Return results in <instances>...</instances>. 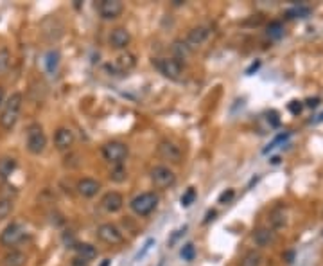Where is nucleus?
I'll return each instance as SVG.
<instances>
[{
	"mask_svg": "<svg viewBox=\"0 0 323 266\" xmlns=\"http://www.w3.org/2000/svg\"><path fill=\"white\" fill-rule=\"evenodd\" d=\"M22 107H24V96L20 92H14L9 96V99L4 104V110L0 114V126H2L6 132H11V130L16 126L18 119H20L22 114Z\"/></svg>",
	"mask_w": 323,
	"mask_h": 266,
	"instance_id": "obj_1",
	"label": "nucleus"
},
{
	"mask_svg": "<svg viewBox=\"0 0 323 266\" xmlns=\"http://www.w3.org/2000/svg\"><path fill=\"white\" fill-rule=\"evenodd\" d=\"M158 207V194L153 191H146L137 194L135 198L129 202V209L133 210V214L140 218H146L153 212L155 209Z\"/></svg>",
	"mask_w": 323,
	"mask_h": 266,
	"instance_id": "obj_2",
	"label": "nucleus"
},
{
	"mask_svg": "<svg viewBox=\"0 0 323 266\" xmlns=\"http://www.w3.org/2000/svg\"><path fill=\"white\" fill-rule=\"evenodd\" d=\"M25 148L31 155H42L47 148V135L43 132L42 125L32 122L27 128V138H25Z\"/></svg>",
	"mask_w": 323,
	"mask_h": 266,
	"instance_id": "obj_3",
	"label": "nucleus"
},
{
	"mask_svg": "<svg viewBox=\"0 0 323 266\" xmlns=\"http://www.w3.org/2000/svg\"><path fill=\"white\" fill-rule=\"evenodd\" d=\"M129 155L128 144L121 140H110L103 146V156L111 166H124V160Z\"/></svg>",
	"mask_w": 323,
	"mask_h": 266,
	"instance_id": "obj_4",
	"label": "nucleus"
},
{
	"mask_svg": "<svg viewBox=\"0 0 323 266\" xmlns=\"http://www.w3.org/2000/svg\"><path fill=\"white\" fill-rule=\"evenodd\" d=\"M153 65L158 68V72L163 78L170 79V81H178L183 74V65L174 58H162V60H155Z\"/></svg>",
	"mask_w": 323,
	"mask_h": 266,
	"instance_id": "obj_5",
	"label": "nucleus"
},
{
	"mask_svg": "<svg viewBox=\"0 0 323 266\" xmlns=\"http://www.w3.org/2000/svg\"><path fill=\"white\" fill-rule=\"evenodd\" d=\"M151 182L157 189H170L176 184V174L167 166H155L151 169Z\"/></svg>",
	"mask_w": 323,
	"mask_h": 266,
	"instance_id": "obj_6",
	"label": "nucleus"
},
{
	"mask_svg": "<svg viewBox=\"0 0 323 266\" xmlns=\"http://www.w3.org/2000/svg\"><path fill=\"white\" fill-rule=\"evenodd\" d=\"M135 67H137V58L131 52H122L115 58L113 63L106 65V70L113 72V76H124L129 74Z\"/></svg>",
	"mask_w": 323,
	"mask_h": 266,
	"instance_id": "obj_7",
	"label": "nucleus"
},
{
	"mask_svg": "<svg viewBox=\"0 0 323 266\" xmlns=\"http://www.w3.org/2000/svg\"><path fill=\"white\" fill-rule=\"evenodd\" d=\"M25 238V227L22 223H11L0 234V245L11 249V246H16L22 239Z\"/></svg>",
	"mask_w": 323,
	"mask_h": 266,
	"instance_id": "obj_8",
	"label": "nucleus"
},
{
	"mask_svg": "<svg viewBox=\"0 0 323 266\" xmlns=\"http://www.w3.org/2000/svg\"><path fill=\"white\" fill-rule=\"evenodd\" d=\"M97 238L101 239L103 243H106V245H122L124 243V234H122V230L117 227V225L113 223H103L99 225V228H97Z\"/></svg>",
	"mask_w": 323,
	"mask_h": 266,
	"instance_id": "obj_9",
	"label": "nucleus"
},
{
	"mask_svg": "<svg viewBox=\"0 0 323 266\" xmlns=\"http://www.w3.org/2000/svg\"><path fill=\"white\" fill-rule=\"evenodd\" d=\"M210 34H212V27H210V25H196V27H192L191 31H188L187 38H185V43H187V47L191 50H196L210 38Z\"/></svg>",
	"mask_w": 323,
	"mask_h": 266,
	"instance_id": "obj_10",
	"label": "nucleus"
},
{
	"mask_svg": "<svg viewBox=\"0 0 323 266\" xmlns=\"http://www.w3.org/2000/svg\"><path fill=\"white\" fill-rule=\"evenodd\" d=\"M97 13L103 20H115L122 14L124 11V4L121 0H101L97 4Z\"/></svg>",
	"mask_w": 323,
	"mask_h": 266,
	"instance_id": "obj_11",
	"label": "nucleus"
},
{
	"mask_svg": "<svg viewBox=\"0 0 323 266\" xmlns=\"http://www.w3.org/2000/svg\"><path fill=\"white\" fill-rule=\"evenodd\" d=\"M158 155H160L162 160H167V162L170 164L181 162V149L170 140H162L160 144H158Z\"/></svg>",
	"mask_w": 323,
	"mask_h": 266,
	"instance_id": "obj_12",
	"label": "nucleus"
},
{
	"mask_svg": "<svg viewBox=\"0 0 323 266\" xmlns=\"http://www.w3.org/2000/svg\"><path fill=\"white\" fill-rule=\"evenodd\" d=\"M75 135L70 128H58L54 133V146H56L58 151H68V149L74 146Z\"/></svg>",
	"mask_w": 323,
	"mask_h": 266,
	"instance_id": "obj_13",
	"label": "nucleus"
},
{
	"mask_svg": "<svg viewBox=\"0 0 323 266\" xmlns=\"http://www.w3.org/2000/svg\"><path fill=\"white\" fill-rule=\"evenodd\" d=\"M131 42V34L126 27H115L113 31L110 32V38H108V43H110L111 49L115 50H122L129 45Z\"/></svg>",
	"mask_w": 323,
	"mask_h": 266,
	"instance_id": "obj_14",
	"label": "nucleus"
},
{
	"mask_svg": "<svg viewBox=\"0 0 323 266\" xmlns=\"http://www.w3.org/2000/svg\"><path fill=\"white\" fill-rule=\"evenodd\" d=\"M101 205L104 207V210L106 212H119V210L124 207V196L121 194V192L117 191H110L106 192V194L103 196V200H101Z\"/></svg>",
	"mask_w": 323,
	"mask_h": 266,
	"instance_id": "obj_15",
	"label": "nucleus"
},
{
	"mask_svg": "<svg viewBox=\"0 0 323 266\" xmlns=\"http://www.w3.org/2000/svg\"><path fill=\"white\" fill-rule=\"evenodd\" d=\"M75 189H78L79 194L85 196V198H93V196L101 191V184L97 180H93V178L86 176V178H81V180L78 182Z\"/></svg>",
	"mask_w": 323,
	"mask_h": 266,
	"instance_id": "obj_16",
	"label": "nucleus"
},
{
	"mask_svg": "<svg viewBox=\"0 0 323 266\" xmlns=\"http://www.w3.org/2000/svg\"><path fill=\"white\" fill-rule=\"evenodd\" d=\"M74 250L75 257L86 261V263H90V261H93L97 257V249L93 245H90V243H75Z\"/></svg>",
	"mask_w": 323,
	"mask_h": 266,
	"instance_id": "obj_17",
	"label": "nucleus"
},
{
	"mask_svg": "<svg viewBox=\"0 0 323 266\" xmlns=\"http://www.w3.org/2000/svg\"><path fill=\"white\" fill-rule=\"evenodd\" d=\"M275 230L273 228H268V227H260L257 228L255 232H253V239H255V243L259 246H270L271 243L275 241Z\"/></svg>",
	"mask_w": 323,
	"mask_h": 266,
	"instance_id": "obj_18",
	"label": "nucleus"
},
{
	"mask_svg": "<svg viewBox=\"0 0 323 266\" xmlns=\"http://www.w3.org/2000/svg\"><path fill=\"white\" fill-rule=\"evenodd\" d=\"M25 263H27V256L20 250H11L2 259V266H25Z\"/></svg>",
	"mask_w": 323,
	"mask_h": 266,
	"instance_id": "obj_19",
	"label": "nucleus"
},
{
	"mask_svg": "<svg viewBox=\"0 0 323 266\" xmlns=\"http://www.w3.org/2000/svg\"><path fill=\"white\" fill-rule=\"evenodd\" d=\"M16 169V158L13 156H2L0 158V180H7Z\"/></svg>",
	"mask_w": 323,
	"mask_h": 266,
	"instance_id": "obj_20",
	"label": "nucleus"
},
{
	"mask_svg": "<svg viewBox=\"0 0 323 266\" xmlns=\"http://www.w3.org/2000/svg\"><path fill=\"white\" fill-rule=\"evenodd\" d=\"M170 52H173V58H174V60H178V61L181 63V60L188 58V54H191L192 50L187 47L185 40H176V42H173V45H170Z\"/></svg>",
	"mask_w": 323,
	"mask_h": 266,
	"instance_id": "obj_21",
	"label": "nucleus"
},
{
	"mask_svg": "<svg viewBox=\"0 0 323 266\" xmlns=\"http://www.w3.org/2000/svg\"><path fill=\"white\" fill-rule=\"evenodd\" d=\"M260 264H262V256L257 250H250L241 259V263H239V266H260Z\"/></svg>",
	"mask_w": 323,
	"mask_h": 266,
	"instance_id": "obj_22",
	"label": "nucleus"
},
{
	"mask_svg": "<svg viewBox=\"0 0 323 266\" xmlns=\"http://www.w3.org/2000/svg\"><path fill=\"white\" fill-rule=\"evenodd\" d=\"M266 34L270 36L271 40H280L282 36H284V25H282V22L278 20L270 22V25H268L266 29Z\"/></svg>",
	"mask_w": 323,
	"mask_h": 266,
	"instance_id": "obj_23",
	"label": "nucleus"
},
{
	"mask_svg": "<svg viewBox=\"0 0 323 266\" xmlns=\"http://www.w3.org/2000/svg\"><path fill=\"white\" fill-rule=\"evenodd\" d=\"M110 180L115 182V184H122V182H126V178H128V171H126L124 166H113L110 169Z\"/></svg>",
	"mask_w": 323,
	"mask_h": 266,
	"instance_id": "obj_24",
	"label": "nucleus"
},
{
	"mask_svg": "<svg viewBox=\"0 0 323 266\" xmlns=\"http://www.w3.org/2000/svg\"><path fill=\"white\" fill-rule=\"evenodd\" d=\"M58 65H60V52H58V50H49L45 56L47 70H49L50 74H54V72L58 70Z\"/></svg>",
	"mask_w": 323,
	"mask_h": 266,
	"instance_id": "obj_25",
	"label": "nucleus"
},
{
	"mask_svg": "<svg viewBox=\"0 0 323 266\" xmlns=\"http://www.w3.org/2000/svg\"><path fill=\"white\" fill-rule=\"evenodd\" d=\"M14 209V203L11 198H0V221L6 220V218L11 216Z\"/></svg>",
	"mask_w": 323,
	"mask_h": 266,
	"instance_id": "obj_26",
	"label": "nucleus"
},
{
	"mask_svg": "<svg viewBox=\"0 0 323 266\" xmlns=\"http://www.w3.org/2000/svg\"><path fill=\"white\" fill-rule=\"evenodd\" d=\"M9 65H11V52L6 47H2V49H0V76L6 74Z\"/></svg>",
	"mask_w": 323,
	"mask_h": 266,
	"instance_id": "obj_27",
	"label": "nucleus"
},
{
	"mask_svg": "<svg viewBox=\"0 0 323 266\" xmlns=\"http://www.w3.org/2000/svg\"><path fill=\"white\" fill-rule=\"evenodd\" d=\"M309 13H311L309 7H306V6H295L293 9H289L288 13H286V18H306Z\"/></svg>",
	"mask_w": 323,
	"mask_h": 266,
	"instance_id": "obj_28",
	"label": "nucleus"
},
{
	"mask_svg": "<svg viewBox=\"0 0 323 266\" xmlns=\"http://www.w3.org/2000/svg\"><path fill=\"white\" fill-rule=\"evenodd\" d=\"M194 200H196V189L194 187H188L187 191L183 192V196L180 198V203H181V207H191L192 203H194Z\"/></svg>",
	"mask_w": 323,
	"mask_h": 266,
	"instance_id": "obj_29",
	"label": "nucleus"
},
{
	"mask_svg": "<svg viewBox=\"0 0 323 266\" xmlns=\"http://www.w3.org/2000/svg\"><path fill=\"white\" fill-rule=\"evenodd\" d=\"M180 256H181V259L187 261V263L194 261V257H196V249H194V245H192V243H187V245H185L183 249H181Z\"/></svg>",
	"mask_w": 323,
	"mask_h": 266,
	"instance_id": "obj_30",
	"label": "nucleus"
},
{
	"mask_svg": "<svg viewBox=\"0 0 323 266\" xmlns=\"http://www.w3.org/2000/svg\"><path fill=\"white\" fill-rule=\"evenodd\" d=\"M286 223V218L282 216V209H275L273 212H271V225H273L275 228L278 227H284Z\"/></svg>",
	"mask_w": 323,
	"mask_h": 266,
	"instance_id": "obj_31",
	"label": "nucleus"
},
{
	"mask_svg": "<svg viewBox=\"0 0 323 266\" xmlns=\"http://www.w3.org/2000/svg\"><path fill=\"white\" fill-rule=\"evenodd\" d=\"M288 110L291 112L293 115L302 114V110H303V103H302V101H291V103L288 104Z\"/></svg>",
	"mask_w": 323,
	"mask_h": 266,
	"instance_id": "obj_32",
	"label": "nucleus"
},
{
	"mask_svg": "<svg viewBox=\"0 0 323 266\" xmlns=\"http://www.w3.org/2000/svg\"><path fill=\"white\" fill-rule=\"evenodd\" d=\"M288 137H289V132H286V133H280V135H278V137H275V140L271 142V144L268 146L266 149H264V153H268V151H271V149H273V148H277V144H280V142H284V140H286V138H288Z\"/></svg>",
	"mask_w": 323,
	"mask_h": 266,
	"instance_id": "obj_33",
	"label": "nucleus"
},
{
	"mask_svg": "<svg viewBox=\"0 0 323 266\" xmlns=\"http://www.w3.org/2000/svg\"><path fill=\"white\" fill-rule=\"evenodd\" d=\"M234 196H235L234 189H226V191L219 194V203H230L232 200H234Z\"/></svg>",
	"mask_w": 323,
	"mask_h": 266,
	"instance_id": "obj_34",
	"label": "nucleus"
},
{
	"mask_svg": "<svg viewBox=\"0 0 323 266\" xmlns=\"http://www.w3.org/2000/svg\"><path fill=\"white\" fill-rule=\"evenodd\" d=\"M268 121H271V125H273V126L280 125V119H278L277 112H270V114H268Z\"/></svg>",
	"mask_w": 323,
	"mask_h": 266,
	"instance_id": "obj_35",
	"label": "nucleus"
},
{
	"mask_svg": "<svg viewBox=\"0 0 323 266\" xmlns=\"http://www.w3.org/2000/svg\"><path fill=\"white\" fill-rule=\"evenodd\" d=\"M153 243H155V241H153V239H149V241H147V243H146V245H144V250H142V254H139V256H137V259H140V257H142V256H144V254H146V252H147V250H149V249H151V245H153Z\"/></svg>",
	"mask_w": 323,
	"mask_h": 266,
	"instance_id": "obj_36",
	"label": "nucleus"
},
{
	"mask_svg": "<svg viewBox=\"0 0 323 266\" xmlns=\"http://www.w3.org/2000/svg\"><path fill=\"white\" fill-rule=\"evenodd\" d=\"M259 67H260V61H255V63H252V67H250L248 70H246V74H248V76H252L253 72H255V70H257V68H259Z\"/></svg>",
	"mask_w": 323,
	"mask_h": 266,
	"instance_id": "obj_37",
	"label": "nucleus"
},
{
	"mask_svg": "<svg viewBox=\"0 0 323 266\" xmlns=\"http://www.w3.org/2000/svg\"><path fill=\"white\" fill-rule=\"evenodd\" d=\"M72 266H88V263L79 259V257H74V259H72Z\"/></svg>",
	"mask_w": 323,
	"mask_h": 266,
	"instance_id": "obj_38",
	"label": "nucleus"
},
{
	"mask_svg": "<svg viewBox=\"0 0 323 266\" xmlns=\"http://www.w3.org/2000/svg\"><path fill=\"white\" fill-rule=\"evenodd\" d=\"M307 107H311V108H314V107H318V104H320V99H318V97H314V99H307Z\"/></svg>",
	"mask_w": 323,
	"mask_h": 266,
	"instance_id": "obj_39",
	"label": "nucleus"
},
{
	"mask_svg": "<svg viewBox=\"0 0 323 266\" xmlns=\"http://www.w3.org/2000/svg\"><path fill=\"white\" fill-rule=\"evenodd\" d=\"M214 218H216V210H208V212H206V218H205V223H210Z\"/></svg>",
	"mask_w": 323,
	"mask_h": 266,
	"instance_id": "obj_40",
	"label": "nucleus"
},
{
	"mask_svg": "<svg viewBox=\"0 0 323 266\" xmlns=\"http://www.w3.org/2000/svg\"><path fill=\"white\" fill-rule=\"evenodd\" d=\"M293 257H295V254H293V252L286 254V263H293Z\"/></svg>",
	"mask_w": 323,
	"mask_h": 266,
	"instance_id": "obj_41",
	"label": "nucleus"
},
{
	"mask_svg": "<svg viewBox=\"0 0 323 266\" xmlns=\"http://www.w3.org/2000/svg\"><path fill=\"white\" fill-rule=\"evenodd\" d=\"M4 96H6V92H4V86H0V107H2V103H4Z\"/></svg>",
	"mask_w": 323,
	"mask_h": 266,
	"instance_id": "obj_42",
	"label": "nucleus"
},
{
	"mask_svg": "<svg viewBox=\"0 0 323 266\" xmlns=\"http://www.w3.org/2000/svg\"><path fill=\"white\" fill-rule=\"evenodd\" d=\"M270 162L273 164V166H277V164H280V156H273V158H271Z\"/></svg>",
	"mask_w": 323,
	"mask_h": 266,
	"instance_id": "obj_43",
	"label": "nucleus"
},
{
	"mask_svg": "<svg viewBox=\"0 0 323 266\" xmlns=\"http://www.w3.org/2000/svg\"><path fill=\"white\" fill-rule=\"evenodd\" d=\"M173 4H174V6H183V0H173Z\"/></svg>",
	"mask_w": 323,
	"mask_h": 266,
	"instance_id": "obj_44",
	"label": "nucleus"
},
{
	"mask_svg": "<svg viewBox=\"0 0 323 266\" xmlns=\"http://www.w3.org/2000/svg\"><path fill=\"white\" fill-rule=\"evenodd\" d=\"M111 264V261L110 259H104L103 263H101V266H110Z\"/></svg>",
	"mask_w": 323,
	"mask_h": 266,
	"instance_id": "obj_45",
	"label": "nucleus"
},
{
	"mask_svg": "<svg viewBox=\"0 0 323 266\" xmlns=\"http://www.w3.org/2000/svg\"><path fill=\"white\" fill-rule=\"evenodd\" d=\"M318 121H323V112L320 114V117H318Z\"/></svg>",
	"mask_w": 323,
	"mask_h": 266,
	"instance_id": "obj_46",
	"label": "nucleus"
},
{
	"mask_svg": "<svg viewBox=\"0 0 323 266\" xmlns=\"http://www.w3.org/2000/svg\"><path fill=\"white\" fill-rule=\"evenodd\" d=\"M321 238H323V230H321Z\"/></svg>",
	"mask_w": 323,
	"mask_h": 266,
	"instance_id": "obj_47",
	"label": "nucleus"
}]
</instances>
